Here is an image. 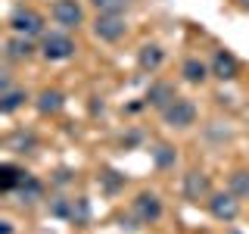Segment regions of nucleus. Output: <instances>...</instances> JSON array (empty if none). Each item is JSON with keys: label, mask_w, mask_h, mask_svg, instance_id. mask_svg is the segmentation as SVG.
<instances>
[{"label": "nucleus", "mask_w": 249, "mask_h": 234, "mask_svg": "<svg viewBox=\"0 0 249 234\" xmlns=\"http://www.w3.org/2000/svg\"><path fill=\"white\" fill-rule=\"evenodd\" d=\"M231 194L249 197V172H233L231 175Z\"/></svg>", "instance_id": "obj_20"}, {"label": "nucleus", "mask_w": 249, "mask_h": 234, "mask_svg": "<svg viewBox=\"0 0 249 234\" xmlns=\"http://www.w3.org/2000/svg\"><path fill=\"white\" fill-rule=\"evenodd\" d=\"M31 53H35V44H31V38L13 35L10 41H6V59H28Z\"/></svg>", "instance_id": "obj_11"}, {"label": "nucleus", "mask_w": 249, "mask_h": 234, "mask_svg": "<svg viewBox=\"0 0 249 234\" xmlns=\"http://www.w3.org/2000/svg\"><path fill=\"white\" fill-rule=\"evenodd\" d=\"M41 53H44V59H50V62H62V59L75 57V41L69 35H62V31H50V35H44Z\"/></svg>", "instance_id": "obj_1"}, {"label": "nucleus", "mask_w": 249, "mask_h": 234, "mask_svg": "<svg viewBox=\"0 0 249 234\" xmlns=\"http://www.w3.org/2000/svg\"><path fill=\"white\" fill-rule=\"evenodd\" d=\"M134 213L140 215V222H156V218L162 215V203L156 194H140L134 200Z\"/></svg>", "instance_id": "obj_9"}, {"label": "nucleus", "mask_w": 249, "mask_h": 234, "mask_svg": "<svg viewBox=\"0 0 249 234\" xmlns=\"http://www.w3.org/2000/svg\"><path fill=\"white\" fill-rule=\"evenodd\" d=\"M184 197L193 200V203H199V200L209 203V197H212V181H209L206 172H187L184 175Z\"/></svg>", "instance_id": "obj_5"}, {"label": "nucleus", "mask_w": 249, "mask_h": 234, "mask_svg": "<svg viewBox=\"0 0 249 234\" xmlns=\"http://www.w3.org/2000/svg\"><path fill=\"white\" fill-rule=\"evenodd\" d=\"M37 109H41L44 116H53L62 109V94L59 91H41V97H37Z\"/></svg>", "instance_id": "obj_14"}, {"label": "nucleus", "mask_w": 249, "mask_h": 234, "mask_svg": "<svg viewBox=\"0 0 249 234\" xmlns=\"http://www.w3.org/2000/svg\"><path fill=\"white\" fill-rule=\"evenodd\" d=\"M150 153H153V162H156L159 169H168V166H175V159H178L175 147H168V144H156Z\"/></svg>", "instance_id": "obj_16"}, {"label": "nucleus", "mask_w": 249, "mask_h": 234, "mask_svg": "<svg viewBox=\"0 0 249 234\" xmlns=\"http://www.w3.org/2000/svg\"><path fill=\"white\" fill-rule=\"evenodd\" d=\"M93 6L100 10V16H122L128 0H93Z\"/></svg>", "instance_id": "obj_19"}, {"label": "nucleus", "mask_w": 249, "mask_h": 234, "mask_svg": "<svg viewBox=\"0 0 249 234\" xmlns=\"http://www.w3.org/2000/svg\"><path fill=\"white\" fill-rule=\"evenodd\" d=\"M53 22L62 25V28H78L84 22V10L75 0H56V3H53Z\"/></svg>", "instance_id": "obj_6"}, {"label": "nucleus", "mask_w": 249, "mask_h": 234, "mask_svg": "<svg viewBox=\"0 0 249 234\" xmlns=\"http://www.w3.org/2000/svg\"><path fill=\"white\" fill-rule=\"evenodd\" d=\"M22 178H25V172H19L13 162H6V166H3V191H6V194L16 191V187L22 184Z\"/></svg>", "instance_id": "obj_18"}, {"label": "nucleus", "mask_w": 249, "mask_h": 234, "mask_svg": "<svg viewBox=\"0 0 249 234\" xmlns=\"http://www.w3.org/2000/svg\"><path fill=\"white\" fill-rule=\"evenodd\" d=\"M10 28H13V35L37 38V35L44 31V19H41L35 10H25V6H19V10H13V16H10Z\"/></svg>", "instance_id": "obj_2"}, {"label": "nucleus", "mask_w": 249, "mask_h": 234, "mask_svg": "<svg viewBox=\"0 0 249 234\" xmlns=\"http://www.w3.org/2000/svg\"><path fill=\"white\" fill-rule=\"evenodd\" d=\"M209 213H212L218 222H233L240 215V197L237 194H212L209 197Z\"/></svg>", "instance_id": "obj_4"}, {"label": "nucleus", "mask_w": 249, "mask_h": 234, "mask_svg": "<svg viewBox=\"0 0 249 234\" xmlns=\"http://www.w3.org/2000/svg\"><path fill=\"white\" fill-rule=\"evenodd\" d=\"M162 119L171 128H187V125H193V119H196V106L184 97H175V103H168L162 109Z\"/></svg>", "instance_id": "obj_3"}, {"label": "nucleus", "mask_w": 249, "mask_h": 234, "mask_svg": "<svg viewBox=\"0 0 249 234\" xmlns=\"http://www.w3.org/2000/svg\"><path fill=\"white\" fill-rule=\"evenodd\" d=\"M16 191H19V197H22V203H35L37 197H41V191H44V187H41V181H35V178H22V184L19 187H16Z\"/></svg>", "instance_id": "obj_17"}, {"label": "nucleus", "mask_w": 249, "mask_h": 234, "mask_svg": "<svg viewBox=\"0 0 249 234\" xmlns=\"http://www.w3.org/2000/svg\"><path fill=\"white\" fill-rule=\"evenodd\" d=\"M22 100H25V91H19V88H6V91H0V109H3L6 116L16 113V109L22 106Z\"/></svg>", "instance_id": "obj_15"}, {"label": "nucleus", "mask_w": 249, "mask_h": 234, "mask_svg": "<svg viewBox=\"0 0 249 234\" xmlns=\"http://www.w3.org/2000/svg\"><path fill=\"white\" fill-rule=\"evenodd\" d=\"M181 75H184L190 84H202V81L209 78V66H206V62H199L196 57H193V59H187V62H184Z\"/></svg>", "instance_id": "obj_13"}, {"label": "nucleus", "mask_w": 249, "mask_h": 234, "mask_svg": "<svg viewBox=\"0 0 249 234\" xmlns=\"http://www.w3.org/2000/svg\"><path fill=\"white\" fill-rule=\"evenodd\" d=\"M162 59H165V53H162V47H156V44H146L143 50H140V57H137L143 72H156V69L162 66Z\"/></svg>", "instance_id": "obj_12"}, {"label": "nucleus", "mask_w": 249, "mask_h": 234, "mask_svg": "<svg viewBox=\"0 0 249 234\" xmlns=\"http://www.w3.org/2000/svg\"><path fill=\"white\" fill-rule=\"evenodd\" d=\"M146 103L156 106V109H165L168 103H175V88L168 81H156L150 88V94H146Z\"/></svg>", "instance_id": "obj_10"}, {"label": "nucleus", "mask_w": 249, "mask_h": 234, "mask_svg": "<svg viewBox=\"0 0 249 234\" xmlns=\"http://www.w3.org/2000/svg\"><path fill=\"white\" fill-rule=\"evenodd\" d=\"M128 31V25H124L122 16H97V22H93V35L100 38V41H119V38Z\"/></svg>", "instance_id": "obj_7"}, {"label": "nucleus", "mask_w": 249, "mask_h": 234, "mask_svg": "<svg viewBox=\"0 0 249 234\" xmlns=\"http://www.w3.org/2000/svg\"><path fill=\"white\" fill-rule=\"evenodd\" d=\"M237 72H240L237 57L228 53V50H215V57H212V75L221 78V81H231V78H237Z\"/></svg>", "instance_id": "obj_8"}, {"label": "nucleus", "mask_w": 249, "mask_h": 234, "mask_svg": "<svg viewBox=\"0 0 249 234\" xmlns=\"http://www.w3.org/2000/svg\"><path fill=\"white\" fill-rule=\"evenodd\" d=\"M237 3H240V6H243V10H249V0H237Z\"/></svg>", "instance_id": "obj_21"}]
</instances>
